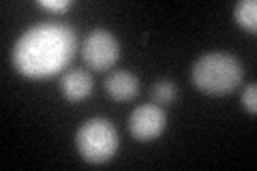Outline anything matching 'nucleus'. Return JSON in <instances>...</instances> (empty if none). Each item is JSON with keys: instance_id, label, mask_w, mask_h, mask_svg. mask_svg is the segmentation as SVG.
<instances>
[{"instance_id": "1", "label": "nucleus", "mask_w": 257, "mask_h": 171, "mask_svg": "<svg viewBox=\"0 0 257 171\" xmlns=\"http://www.w3.org/2000/svg\"><path fill=\"white\" fill-rule=\"evenodd\" d=\"M77 35L64 24H37L18 39L13 47V64L22 75L41 79L58 73L73 60Z\"/></svg>"}, {"instance_id": "2", "label": "nucleus", "mask_w": 257, "mask_h": 171, "mask_svg": "<svg viewBox=\"0 0 257 171\" xmlns=\"http://www.w3.org/2000/svg\"><path fill=\"white\" fill-rule=\"evenodd\" d=\"M244 77V69L240 60L231 54L210 52L204 54L193 64V86L206 94H229L240 86Z\"/></svg>"}, {"instance_id": "3", "label": "nucleus", "mask_w": 257, "mask_h": 171, "mask_svg": "<svg viewBox=\"0 0 257 171\" xmlns=\"http://www.w3.org/2000/svg\"><path fill=\"white\" fill-rule=\"evenodd\" d=\"M77 152L86 162H105L118 150V131L105 118L86 120L75 133Z\"/></svg>"}, {"instance_id": "4", "label": "nucleus", "mask_w": 257, "mask_h": 171, "mask_svg": "<svg viewBox=\"0 0 257 171\" xmlns=\"http://www.w3.org/2000/svg\"><path fill=\"white\" fill-rule=\"evenodd\" d=\"M120 58L118 39L109 30L96 28L84 39L82 43V60L94 71L111 69Z\"/></svg>"}, {"instance_id": "5", "label": "nucleus", "mask_w": 257, "mask_h": 171, "mask_svg": "<svg viewBox=\"0 0 257 171\" xmlns=\"http://www.w3.org/2000/svg\"><path fill=\"white\" fill-rule=\"evenodd\" d=\"M167 116L159 105H140L128 118V131L138 141H152L165 131Z\"/></svg>"}, {"instance_id": "6", "label": "nucleus", "mask_w": 257, "mask_h": 171, "mask_svg": "<svg viewBox=\"0 0 257 171\" xmlns=\"http://www.w3.org/2000/svg\"><path fill=\"white\" fill-rule=\"evenodd\" d=\"M92 77L90 73L84 71V69H75V71H67L60 79V90L64 94V99L71 101V103H77V101H84L92 94Z\"/></svg>"}, {"instance_id": "7", "label": "nucleus", "mask_w": 257, "mask_h": 171, "mask_svg": "<svg viewBox=\"0 0 257 171\" xmlns=\"http://www.w3.org/2000/svg\"><path fill=\"white\" fill-rule=\"evenodd\" d=\"M105 92L114 101H131L140 92V79L128 71H111L105 77Z\"/></svg>"}, {"instance_id": "8", "label": "nucleus", "mask_w": 257, "mask_h": 171, "mask_svg": "<svg viewBox=\"0 0 257 171\" xmlns=\"http://www.w3.org/2000/svg\"><path fill=\"white\" fill-rule=\"evenodd\" d=\"M234 18L236 22L248 32L257 30V3L255 0H242L234 7Z\"/></svg>"}, {"instance_id": "9", "label": "nucleus", "mask_w": 257, "mask_h": 171, "mask_svg": "<svg viewBox=\"0 0 257 171\" xmlns=\"http://www.w3.org/2000/svg\"><path fill=\"white\" fill-rule=\"evenodd\" d=\"M152 99L157 103H163V105H170L178 99V88H176L174 81L170 79H161L152 86Z\"/></svg>"}, {"instance_id": "10", "label": "nucleus", "mask_w": 257, "mask_h": 171, "mask_svg": "<svg viewBox=\"0 0 257 171\" xmlns=\"http://www.w3.org/2000/svg\"><path fill=\"white\" fill-rule=\"evenodd\" d=\"M242 105L248 113H255L257 111V86L255 84H248V88H244L242 92Z\"/></svg>"}, {"instance_id": "11", "label": "nucleus", "mask_w": 257, "mask_h": 171, "mask_svg": "<svg viewBox=\"0 0 257 171\" xmlns=\"http://www.w3.org/2000/svg\"><path fill=\"white\" fill-rule=\"evenodd\" d=\"M39 5H41L43 9H50V11H64L71 3L69 0H39Z\"/></svg>"}]
</instances>
